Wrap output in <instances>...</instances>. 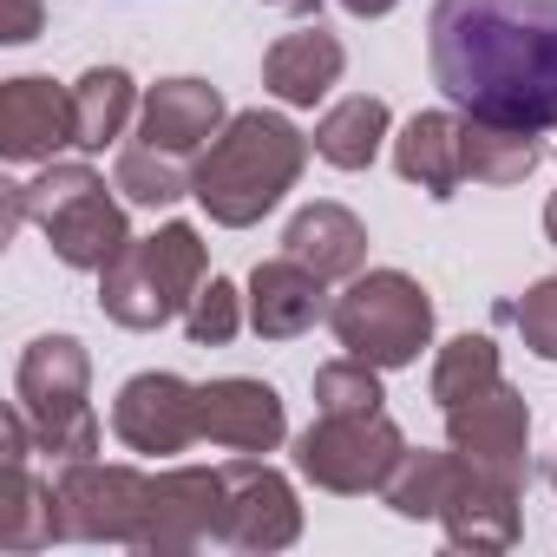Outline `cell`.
Masks as SVG:
<instances>
[{
    "mask_svg": "<svg viewBox=\"0 0 557 557\" xmlns=\"http://www.w3.org/2000/svg\"><path fill=\"white\" fill-rule=\"evenodd\" d=\"M426 53L466 119L505 132L557 125V0H433Z\"/></svg>",
    "mask_w": 557,
    "mask_h": 557,
    "instance_id": "cell-1",
    "label": "cell"
},
{
    "mask_svg": "<svg viewBox=\"0 0 557 557\" xmlns=\"http://www.w3.org/2000/svg\"><path fill=\"white\" fill-rule=\"evenodd\" d=\"M203 289V243L190 223H171L132 243L112 269H99V309L125 329H164Z\"/></svg>",
    "mask_w": 557,
    "mask_h": 557,
    "instance_id": "cell-4",
    "label": "cell"
},
{
    "mask_svg": "<svg viewBox=\"0 0 557 557\" xmlns=\"http://www.w3.org/2000/svg\"><path fill=\"white\" fill-rule=\"evenodd\" d=\"M289 256L296 262H309L322 283H335V275H355L361 269V256H368V230L342 210V203H315V210H302L296 223H289Z\"/></svg>",
    "mask_w": 557,
    "mask_h": 557,
    "instance_id": "cell-18",
    "label": "cell"
},
{
    "mask_svg": "<svg viewBox=\"0 0 557 557\" xmlns=\"http://www.w3.org/2000/svg\"><path fill=\"white\" fill-rule=\"evenodd\" d=\"M302 472L329 492H368V485H387L394 466L407 459L394 420L381 407H355V413H322L309 433H302Z\"/></svg>",
    "mask_w": 557,
    "mask_h": 557,
    "instance_id": "cell-7",
    "label": "cell"
},
{
    "mask_svg": "<svg viewBox=\"0 0 557 557\" xmlns=\"http://www.w3.org/2000/svg\"><path fill=\"white\" fill-rule=\"evenodd\" d=\"M203 433L236 453H269L283 440V400L262 381H210L203 387Z\"/></svg>",
    "mask_w": 557,
    "mask_h": 557,
    "instance_id": "cell-15",
    "label": "cell"
},
{
    "mask_svg": "<svg viewBox=\"0 0 557 557\" xmlns=\"http://www.w3.org/2000/svg\"><path fill=\"white\" fill-rule=\"evenodd\" d=\"M394 164L407 184L433 190V197H453L466 184V119H446V112H420L400 145H394Z\"/></svg>",
    "mask_w": 557,
    "mask_h": 557,
    "instance_id": "cell-16",
    "label": "cell"
},
{
    "mask_svg": "<svg viewBox=\"0 0 557 557\" xmlns=\"http://www.w3.org/2000/svg\"><path fill=\"white\" fill-rule=\"evenodd\" d=\"M27 216L47 230L53 256L73 262V269H112L132 249L119 203L106 197L99 171H86V164H53L40 184H21L8 223H27Z\"/></svg>",
    "mask_w": 557,
    "mask_h": 557,
    "instance_id": "cell-3",
    "label": "cell"
},
{
    "mask_svg": "<svg viewBox=\"0 0 557 557\" xmlns=\"http://www.w3.org/2000/svg\"><path fill=\"white\" fill-rule=\"evenodd\" d=\"M342 40L335 34H322V27H302V34H283L269 47V60H262V79H269V92L275 99H289V106H315L335 79H342Z\"/></svg>",
    "mask_w": 557,
    "mask_h": 557,
    "instance_id": "cell-17",
    "label": "cell"
},
{
    "mask_svg": "<svg viewBox=\"0 0 557 557\" xmlns=\"http://www.w3.org/2000/svg\"><path fill=\"white\" fill-rule=\"evenodd\" d=\"M73 112H79V151H106L132 119V79L119 66H92L73 86Z\"/></svg>",
    "mask_w": 557,
    "mask_h": 557,
    "instance_id": "cell-20",
    "label": "cell"
},
{
    "mask_svg": "<svg viewBox=\"0 0 557 557\" xmlns=\"http://www.w3.org/2000/svg\"><path fill=\"white\" fill-rule=\"evenodd\" d=\"M53 492H60V537L138 544L145 511H151V479H138L125 466H99V459H73Z\"/></svg>",
    "mask_w": 557,
    "mask_h": 557,
    "instance_id": "cell-8",
    "label": "cell"
},
{
    "mask_svg": "<svg viewBox=\"0 0 557 557\" xmlns=\"http://www.w3.org/2000/svg\"><path fill=\"white\" fill-rule=\"evenodd\" d=\"M112 433L151 459L184 453L190 440H203V387H184L177 374H138L112 407Z\"/></svg>",
    "mask_w": 557,
    "mask_h": 557,
    "instance_id": "cell-9",
    "label": "cell"
},
{
    "mask_svg": "<svg viewBox=\"0 0 557 557\" xmlns=\"http://www.w3.org/2000/svg\"><path fill=\"white\" fill-rule=\"evenodd\" d=\"M446 420H453V453L472 472H485V479H498V485L518 492V479H524V433H531L524 400L498 381V387H485L472 400H453Z\"/></svg>",
    "mask_w": 557,
    "mask_h": 557,
    "instance_id": "cell-10",
    "label": "cell"
},
{
    "mask_svg": "<svg viewBox=\"0 0 557 557\" xmlns=\"http://www.w3.org/2000/svg\"><path fill=\"white\" fill-rule=\"evenodd\" d=\"M498 381H505V374H498L492 342H485V335H459V342L440 355V368H433V400L453 407V400H472V394H485V387H498Z\"/></svg>",
    "mask_w": 557,
    "mask_h": 557,
    "instance_id": "cell-23",
    "label": "cell"
},
{
    "mask_svg": "<svg viewBox=\"0 0 557 557\" xmlns=\"http://www.w3.org/2000/svg\"><path fill=\"white\" fill-rule=\"evenodd\" d=\"M184 329H190V342L197 348H223L236 329H243V309H236V289L223 283V275H210V283L190 296V309H184Z\"/></svg>",
    "mask_w": 557,
    "mask_h": 557,
    "instance_id": "cell-24",
    "label": "cell"
},
{
    "mask_svg": "<svg viewBox=\"0 0 557 557\" xmlns=\"http://www.w3.org/2000/svg\"><path fill=\"white\" fill-rule=\"evenodd\" d=\"M537 164V132H505V125H479L466 119V177L479 184H518Z\"/></svg>",
    "mask_w": 557,
    "mask_h": 557,
    "instance_id": "cell-21",
    "label": "cell"
},
{
    "mask_svg": "<svg viewBox=\"0 0 557 557\" xmlns=\"http://www.w3.org/2000/svg\"><path fill=\"white\" fill-rule=\"evenodd\" d=\"M511 322L524 329V348H531V355L557 361V275H550V283H537V289L511 309Z\"/></svg>",
    "mask_w": 557,
    "mask_h": 557,
    "instance_id": "cell-25",
    "label": "cell"
},
{
    "mask_svg": "<svg viewBox=\"0 0 557 557\" xmlns=\"http://www.w3.org/2000/svg\"><path fill=\"white\" fill-rule=\"evenodd\" d=\"M302 158H309V145H302V132H296L289 119H275V112H243V119H230L223 138H210V151H203L197 171H190V190L203 197V210H210L216 223L243 230V223H256L262 210L283 203V190L296 184Z\"/></svg>",
    "mask_w": 557,
    "mask_h": 557,
    "instance_id": "cell-2",
    "label": "cell"
},
{
    "mask_svg": "<svg viewBox=\"0 0 557 557\" xmlns=\"http://www.w3.org/2000/svg\"><path fill=\"white\" fill-rule=\"evenodd\" d=\"M119 190H125L132 203L164 210V203H177V197L190 190V171H184V158H171V151L125 145V151H119Z\"/></svg>",
    "mask_w": 557,
    "mask_h": 557,
    "instance_id": "cell-22",
    "label": "cell"
},
{
    "mask_svg": "<svg viewBox=\"0 0 557 557\" xmlns=\"http://www.w3.org/2000/svg\"><path fill=\"white\" fill-rule=\"evenodd\" d=\"M335 335L368 368H407L433 335V302H426V289L413 275L374 269L335 302Z\"/></svg>",
    "mask_w": 557,
    "mask_h": 557,
    "instance_id": "cell-5",
    "label": "cell"
},
{
    "mask_svg": "<svg viewBox=\"0 0 557 557\" xmlns=\"http://www.w3.org/2000/svg\"><path fill=\"white\" fill-rule=\"evenodd\" d=\"M40 34V0H0V40H34Z\"/></svg>",
    "mask_w": 557,
    "mask_h": 557,
    "instance_id": "cell-26",
    "label": "cell"
},
{
    "mask_svg": "<svg viewBox=\"0 0 557 557\" xmlns=\"http://www.w3.org/2000/svg\"><path fill=\"white\" fill-rule=\"evenodd\" d=\"M322 309H329V302H322V275H315L309 262H296L289 249L249 275V329L269 335V342H289V335L315 329Z\"/></svg>",
    "mask_w": 557,
    "mask_h": 557,
    "instance_id": "cell-13",
    "label": "cell"
},
{
    "mask_svg": "<svg viewBox=\"0 0 557 557\" xmlns=\"http://www.w3.org/2000/svg\"><path fill=\"white\" fill-rule=\"evenodd\" d=\"M223 537L230 544H289L296 537V498L256 459H230L223 466Z\"/></svg>",
    "mask_w": 557,
    "mask_h": 557,
    "instance_id": "cell-12",
    "label": "cell"
},
{
    "mask_svg": "<svg viewBox=\"0 0 557 557\" xmlns=\"http://www.w3.org/2000/svg\"><path fill=\"white\" fill-rule=\"evenodd\" d=\"M544 230H550V243H557V197H550V210H544Z\"/></svg>",
    "mask_w": 557,
    "mask_h": 557,
    "instance_id": "cell-28",
    "label": "cell"
},
{
    "mask_svg": "<svg viewBox=\"0 0 557 557\" xmlns=\"http://www.w3.org/2000/svg\"><path fill=\"white\" fill-rule=\"evenodd\" d=\"M60 145H79L73 92L53 79H8V92H0V151L14 164H34V158H53Z\"/></svg>",
    "mask_w": 557,
    "mask_h": 557,
    "instance_id": "cell-11",
    "label": "cell"
},
{
    "mask_svg": "<svg viewBox=\"0 0 557 557\" xmlns=\"http://www.w3.org/2000/svg\"><path fill=\"white\" fill-rule=\"evenodd\" d=\"M381 138H387V106L368 99V92H361V99H342V106L315 125V151H322L329 164H342V171L374 164Z\"/></svg>",
    "mask_w": 557,
    "mask_h": 557,
    "instance_id": "cell-19",
    "label": "cell"
},
{
    "mask_svg": "<svg viewBox=\"0 0 557 557\" xmlns=\"http://www.w3.org/2000/svg\"><path fill=\"white\" fill-rule=\"evenodd\" d=\"M283 8H302V0H283Z\"/></svg>",
    "mask_w": 557,
    "mask_h": 557,
    "instance_id": "cell-29",
    "label": "cell"
},
{
    "mask_svg": "<svg viewBox=\"0 0 557 557\" xmlns=\"http://www.w3.org/2000/svg\"><path fill=\"white\" fill-rule=\"evenodd\" d=\"M21 413L47 459H92L99 420L86 407V355L73 335H40L21 361Z\"/></svg>",
    "mask_w": 557,
    "mask_h": 557,
    "instance_id": "cell-6",
    "label": "cell"
},
{
    "mask_svg": "<svg viewBox=\"0 0 557 557\" xmlns=\"http://www.w3.org/2000/svg\"><path fill=\"white\" fill-rule=\"evenodd\" d=\"M216 119H223V99H216V86H203V79H164V86L145 99L138 145H151V151H171V158H190L203 138H216Z\"/></svg>",
    "mask_w": 557,
    "mask_h": 557,
    "instance_id": "cell-14",
    "label": "cell"
},
{
    "mask_svg": "<svg viewBox=\"0 0 557 557\" xmlns=\"http://www.w3.org/2000/svg\"><path fill=\"white\" fill-rule=\"evenodd\" d=\"M342 8H348V14H387L394 0H342Z\"/></svg>",
    "mask_w": 557,
    "mask_h": 557,
    "instance_id": "cell-27",
    "label": "cell"
}]
</instances>
